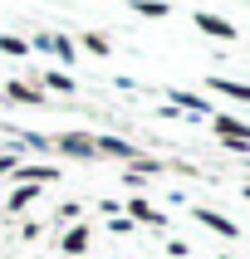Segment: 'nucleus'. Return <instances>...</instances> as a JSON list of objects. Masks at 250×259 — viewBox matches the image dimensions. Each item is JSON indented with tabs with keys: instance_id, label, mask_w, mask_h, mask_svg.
<instances>
[{
	"instance_id": "20e7f679",
	"label": "nucleus",
	"mask_w": 250,
	"mask_h": 259,
	"mask_svg": "<svg viewBox=\"0 0 250 259\" xmlns=\"http://www.w3.org/2000/svg\"><path fill=\"white\" fill-rule=\"evenodd\" d=\"M201 220H206V225H211V230H221V235H235V225H231V220L211 215V210H201Z\"/></svg>"
},
{
	"instance_id": "7ed1b4c3",
	"label": "nucleus",
	"mask_w": 250,
	"mask_h": 259,
	"mask_svg": "<svg viewBox=\"0 0 250 259\" xmlns=\"http://www.w3.org/2000/svg\"><path fill=\"white\" fill-rule=\"evenodd\" d=\"M211 88H221V93H231V98L250 103V83H226V78H211Z\"/></svg>"
},
{
	"instance_id": "f257e3e1",
	"label": "nucleus",
	"mask_w": 250,
	"mask_h": 259,
	"mask_svg": "<svg viewBox=\"0 0 250 259\" xmlns=\"http://www.w3.org/2000/svg\"><path fill=\"white\" fill-rule=\"evenodd\" d=\"M216 132L226 137V142H250V127L235 122V117H216Z\"/></svg>"
},
{
	"instance_id": "f03ea898",
	"label": "nucleus",
	"mask_w": 250,
	"mask_h": 259,
	"mask_svg": "<svg viewBox=\"0 0 250 259\" xmlns=\"http://www.w3.org/2000/svg\"><path fill=\"white\" fill-rule=\"evenodd\" d=\"M196 25H201L206 34H216V39H235V25H226V20H216V15H196Z\"/></svg>"
},
{
	"instance_id": "39448f33",
	"label": "nucleus",
	"mask_w": 250,
	"mask_h": 259,
	"mask_svg": "<svg viewBox=\"0 0 250 259\" xmlns=\"http://www.w3.org/2000/svg\"><path fill=\"white\" fill-rule=\"evenodd\" d=\"M137 10H142V15H157V20H162V15H167V5H162V0H137Z\"/></svg>"
}]
</instances>
